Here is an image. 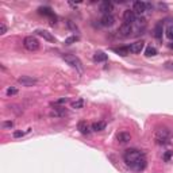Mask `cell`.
I'll return each mask as SVG.
<instances>
[{
  "label": "cell",
  "instance_id": "1",
  "mask_svg": "<svg viewBox=\"0 0 173 173\" xmlns=\"http://www.w3.org/2000/svg\"><path fill=\"white\" fill-rule=\"evenodd\" d=\"M172 133L166 127H158L154 131V142L157 145H168L171 142Z\"/></svg>",
  "mask_w": 173,
  "mask_h": 173
},
{
  "label": "cell",
  "instance_id": "2",
  "mask_svg": "<svg viewBox=\"0 0 173 173\" xmlns=\"http://www.w3.org/2000/svg\"><path fill=\"white\" fill-rule=\"evenodd\" d=\"M141 158H145V154L141 152V150H137V149H127L123 154V160L128 166Z\"/></svg>",
  "mask_w": 173,
  "mask_h": 173
},
{
  "label": "cell",
  "instance_id": "3",
  "mask_svg": "<svg viewBox=\"0 0 173 173\" xmlns=\"http://www.w3.org/2000/svg\"><path fill=\"white\" fill-rule=\"evenodd\" d=\"M62 59L67 62L68 65H70L72 68H74L78 73H83L84 72V67H83V62L80 61V58L76 57L74 54H62Z\"/></svg>",
  "mask_w": 173,
  "mask_h": 173
},
{
  "label": "cell",
  "instance_id": "4",
  "mask_svg": "<svg viewBox=\"0 0 173 173\" xmlns=\"http://www.w3.org/2000/svg\"><path fill=\"white\" fill-rule=\"evenodd\" d=\"M23 46L27 50H30V52H35V50L39 49V41L33 35L26 37V38L23 39Z\"/></svg>",
  "mask_w": 173,
  "mask_h": 173
},
{
  "label": "cell",
  "instance_id": "5",
  "mask_svg": "<svg viewBox=\"0 0 173 173\" xmlns=\"http://www.w3.org/2000/svg\"><path fill=\"white\" fill-rule=\"evenodd\" d=\"M18 83L22 84L23 87H33L37 84V78H34L31 76H20V77H18Z\"/></svg>",
  "mask_w": 173,
  "mask_h": 173
},
{
  "label": "cell",
  "instance_id": "6",
  "mask_svg": "<svg viewBox=\"0 0 173 173\" xmlns=\"http://www.w3.org/2000/svg\"><path fill=\"white\" fill-rule=\"evenodd\" d=\"M123 20H124V23H128V24L134 23V22L137 20L135 12H134L133 10H126V11L123 12Z\"/></svg>",
  "mask_w": 173,
  "mask_h": 173
},
{
  "label": "cell",
  "instance_id": "7",
  "mask_svg": "<svg viewBox=\"0 0 173 173\" xmlns=\"http://www.w3.org/2000/svg\"><path fill=\"white\" fill-rule=\"evenodd\" d=\"M130 168L135 172L143 171V169L146 168V158H141V160H138V161H135L134 164H131L130 165Z\"/></svg>",
  "mask_w": 173,
  "mask_h": 173
},
{
  "label": "cell",
  "instance_id": "8",
  "mask_svg": "<svg viewBox=\"0 0 173 173\" xmlns=\"http://www.w3.org/2000/svg\"><path fill=\"white\" fill-rule=\"evenodd\" d=\"M114 10V4L111 2H102L100 3V12H103L104 15H108L111 14V11Z\"/></svg>",
  "mask_w": 173,
  "mask_h": 173
},
{
  "label": "cell",
  "instance_id": "9",
  "mask_svg": "<svg viewBox=\"0 0 173 173\" xmlns=\"http://www.w3.org/2000/svg\"><path fill=\"white\" fill-rule=\"evenodd\" d=\"M100 23H102V26H104V27H111L112 24L115 23V18L112 16L111 14H108V15H103L102 19H100Z\"/></svg>",
  "mask_w": 173,
  "mask_h": 173
},
{
  "label": "cell",
  "instance_id": "10",
  "mask_svg": "<svg viewBox=\"0 0 173 173\" xmlns=\"http://www.w3.org/2000/svg\"><path fill=\"white\" fill-rule=\"evenodd\" d=\"M131 31H133V27H131V24H128V23H123V24H121V27H119V34H121L122 37H128L131 34Z\"/></svg>",
  "mask_w": 173,
  "mask_h": 173
},
{
  "label": "cell",
  "instance_id": "11",
  "mask_svg": "<svg viewBox=\"0 0 173 173\" xmlns=\"http://www.w3.org/2000/svg\"><path fill=\"white\" fill-rule=\"evenodd\" d=\"M133 11L135 12V14H143V12L146 11V3H143V2H134Z\"/></svg>",
  "mask_w": 173,
  "mask_h": 173
},
{
  "label": "cell",
  "instance_id": "12",
  "mask_svg": "<svg viewBox=\"0 0 173 173\" xmlns=\"http://www.w3.org/2000/svg\"><path fill=\"white\" fill-rule=\"evenodd\" d=\"M143 46H145V42L143 41H137V42H134V43H131V46H130V52L131 53H141L143 50Z\"/></svg>",
  "mask_w": 173,
  "mask_h": 173
},
{
  "label": "cell",
  "instance_id": "13",
  "mask_svg": "<svg viewBox=\"0 0 173 173\" xmlns=\"http://www.w3.org/2000/svg\"><path fill=\"white\" fill-rule=\"evenodd\" d=\"M116 139L121 143H127L128 141H131V135L127 131H121V133L116 134Z\"/></svg>",
  "mask_w": 173,
  "mask_h": 173
},
{
  "label": "cell",
  "instance_id": "14",
  "mask_svg": "<svg viewBox=\"0 0 173 173\" xmlns=\"http://www.w3.org/2000/svg\"><path fill=\"white\" fill-rule=\"evenodd\" d=\"M35 34H37V35H39V37H42L43 39L49 41V42H56V38L49 33V31H46V30H37Z\"/></svg>",
  "mask_w": 173,
  "mask_h": 173
},
{
  "label": "cell",
  "instance_id": "15",
  "mask_svg": "<svg viewBox=\"0 0 173 173\" xmlns=\"http://www.w3.org/2000/svg\"><path fill=\"white\" fill-rule=\"evenodd\" d=\"M38 11H39V14H41V15H45V16H49V18H52V20H53V24L56 23V15L53 14L52 8H49V7H41Z\"/></svg>",
  "mask_w": 173,
  "mask_h": 173
},
{
  "label": "cell",
  "instance_id": "16",
  "mask_svg": "<svg viewBox=\"0 0 173 173\" xmlns=\"http://www.w3.org/2000/svg\"><path fill=\"white\" fill-rule=\"evenodd\" d=\"M77 130L80 131L81 134H84V135H87V134L91 133L89 126H88V123L85 121H80V122H78V123H77Z\"/></svg>",
  "mask_w": 173,
  "mask_h": 173
},
{
  "label": "cell",
  "instance_id": "17",
  "mask_svg": "<svg viewBox=\"0 0 173 173\" xmlns=\"http://www.w3.org/2000/svg\"><path fill=\"white\" fill-rule=\"evenodd\" d=\"M67 114H68V111L64 107H56V108L50 112V116H58V118H61V116H65Z\"/></svg>",
  "mask_w": 173,
  "mask_h": 173
},
{
  "label": "cell",
  "instance_id": "18",
  "mask_svg": "<svg viewBox=\"0 0 173 173\" xmlns=\"http://www.w3.org/2000/svg\"><path fill=\"white\" fill-rule=\"evenodd\" d=\"M107 54L103 52H96L95 54H93V61L95 62H106L107 61Z\"/></svg>",
  "mask_w": 173,
  "mask_h": 173
},
{
  "label": "cell",
  "instance_id": "19",
  "mask_svg": "<svg viewBox=\"0 0 173 173\" xmlns=\"http://www.w3.org/2000/svg\"><path fill=\"white\" fill-rule=\"evenodd\" d=\"M162 23L161 22H158V23L154 26V37H156L157 39H161L162 38Z\"/></svg>",
  "mask_w": 173,
  "mask_h": 173
},
{
  "label": "cell",
  "instance_id": "20",
  "mask_svg": "<svg viewBox=\"0 0 173 173\" xmlns=\"http://www.w3.org/2000/svg\"><path fill=\"white\" fill-rule=\"evenodd\" d=\"M91 128H92V131H102V130H104V128H106V122H103V121L95 122V123H92Z\"/></svg>",
  "mask_w": 173,
  "mask_h": 173
},
{
  "label": "cell",
  "instance_id": "21",
  "mask_svg": "<svg viewBox=\"0 0 173 173\" xmlns=\"http://www.w3.org/2000/svg\"><path fill=\"white\" fill-rule=\"evenodd\" d=\"M114 52L118 53L119 56H123V57H124V56L130 54V48H115Z\"/></svg>",
  "mask_w": 173,
  "mask_h": 173
},
{
  "label": "cell",
  "instance_id": "22",
  "mask_svg": "<svg viewBox=\"0 0 173 173\" xmlns=\"http://www.w3.org/2000/svg\"><path fill=\"white\" fill-rule=\"evenodd\" d=\"M145 54H146L147 57H153V56L157 54V49L153 48V46H149V48H146V50H145Z\"/></svg>",
  "mask_w": 173,
  "mask_h": 173
},
{
  "label": "cell",
  "instance_id": "23",
  "mask_svg": "<svg viewBox=\"0 0 173 173\" xmlns=\"http://www.w3.org/2000/svg\"><path fill=\"white\" fill-rule=\"evenodd\" d=\"M72 107H73V108H76V110H78V108H83V107H84V100H83V99H78V100H76V102L72 103Z\"/></svg>",
  "mask_w": 173,
  "mask_h": 173
},
{
  "label": "cell",
  "instance_id": "24",
  "mask_svg": "<svg viewBox=\"0 0 173 173\" xmlns=\"http://www.w3.org/2000/svg\"><path fill=\"white\" fill-rule=\"evenodd\" d=\"M80 39L77 35H73V37H69V38L65 39V45H72V43H76L77 41Z\"/></svg>",
  "mask_w": 173,
  "mask_h": 173
},
{
  "label": "cell",
  "instance_id": "25",
  "mask_svg": "<svg viewBox=\"0 0 173 173\" xmlns=\"http://www.w3.org/2000/svg\"><path fill=\"white\" fill-rule=\"evenodd\" d=\"M166 37L173 41V26H169L168 29H166Z\"/></svg>",
  "mask_w": 173,
  "mask_h": 173
},
{
  "label": "cell",
  "instance_id": "26",
  "mask_svg": "<svg viewBox=\"0 0 173 173\" xmlns=\"http://www.w3.org/2000/svg\"><path fill=\"white\" fill-rule=\"evenodd\" d=\"M16 93H18V89H16V88H8V89H7V95H8V96L16 95Z\"/></svg>",
  "mask_w": 173,
  "mask_h": 173
},
{
  "label": "cell",
  "instance_id": "27",
  "mask_svg": "<svg viewBox=\"0 0 173 173\" xmlns=\"http://www.w3.org/2000/svg\"><path fill=\"white\" fill-rule=\"evenodd\" d=\"M12 126H14V122H12V121H7V122L3 123V127H4V128H11Z\"/></svg>",
  "mask_w": 173,
  "mask_h": 173
},
{
  "label": "cell",
  "instance_id": "28",
  "mask_svg": "<svg viewBox=\"0 0 173 173\" xmlns=\"http://www.w3.org/2000/svg\"><path fill=\"white\" fill-rule=\"evenodd\" d=\"M172 156H173L172 152H166L165 154H164V160H165V161H169V160L172 158Z\"/></svg>",
  "mask_w": 173,
  "mask_h": 173
},
{
  "label": "cell",
  "instance_id": "29",
  "mask_svg": "<svg viewBox=\"0 0 173 173\" xmlns=\"http://www.w3.org/2000/svg\"><path fill=\"white\" fill-rule=\"evenodd\" d=\"M5 33H7V27H5L4 23H2L0 24V34L3 35V34H5Z\"/></svg>",
  "mask_w": 173,
  "mask_h": 173
},
{
  "label": "cell",
  "instance_id": "30",
  "mask_svg": "<svg viewBox=\"0 0 173 173\" xmlns=\"http://www.w3.org/2000/svg\"><path fill=\"white\" fill-rule=\"evenodd\" d=\"M67 102H68V97H62V99H58L54 104H64V103H67Z\"/></svg>",
  "mask_w": 173,
  "mask_h": 173
},
{
  "label": "cell",
  "instance_id": "31",
  "mask_svg": "<svg viewBox=\"0 0 173 173\" xmlns=\"http://www.w3.org/2000/svg\"><path fill=\"white\" fill-rule=\"evenodd\" d=\"M67 23H68V26H69V29H72V30H77V26H74V24H73V23H72V22H70V20H68V22H67Z\"/></svg>",
  "mask_w": 173,
  "mask_h": 173
},
{
  "label": "cell",
  "instance_id": "32",
  "mask_svg": "<svg viewBox=\"0 0 173 173\" xmlns=\"http://www.w3.org/2000/svg\"><path fill=\"white\" fill-rule=\"evenodd\" d=\"M23 131H15V133H14V137L15 138H19V137H23Z\"/></svg>",
  "mask_w": 173,
  "mask_h": 173
}]
</instances>
